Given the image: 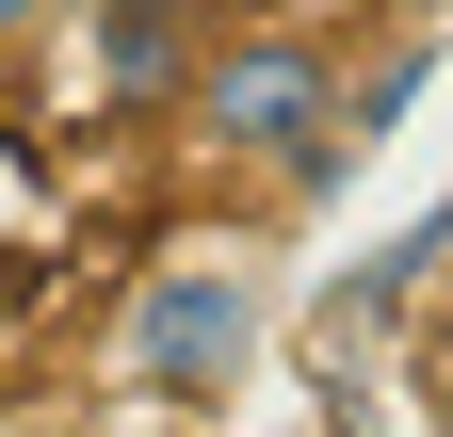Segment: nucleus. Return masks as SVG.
<instances>
[{
  "label": "nucleus",
  "mask_w": 453,
  "mask_h": 437,
  "mask_svg": "<svg viewBox=\"0 0 453 437\" xmlns=\"http://www.w3.org/2000/svg\"><path fill=\"white\" fill-rule=\"evenodd\" d=\"M179 114H195V146H226V162L324 179V162H340V65H324L308 33H211L195 81H179Z\"/></svg>",
  "instance_id": "f03ea898"
},
{
  "label": "nucleus",
  "mask_w": 453,
  "mask_h": 437,
  "mask_svg": "<svg viewBox=\"0 0 453 437\" xmlns=\"http://www.w3.org/2000/svg\"><path fill=\"white\" fill-rule=\"evenodd\" d=\"M259 341H275V276L243 243H211V259H162V276L130 292V324H113V389L130 405H226L259 372Z\"/></svg>",
  "instance_id": "f257e3e1"
},
{
  "label": "nucleus",
  "mask_w": 453,
  "mask_h": 437,
  "mask_svg": "<svg viewBox=\"0 0 453 437\" xmlns=\"http://www.w3.org/2000/svg\"><path fill=\"white\" fill-rule=\"evenodd\" d=\"M437 437H453V341H437Z\"/></svg>",
  "instance_id": "39448f33"
},
{
  "label": "nucleus",
  "mask_w": 453,
  "mask_h": 437,
  "mask_svg": "<svg viewBox=\"0 0 453 437\" xmlns=\"http://www.w3.org/2000/svg\"><path fill=\"white\" fill-rule=\"evenodd\" d=\"M49 17H65V0H0V49H33V33H49Z\"/></svg>",
  "instance_id": "20e7f679"
},
{
  "label": "nucleus",
  "mask_w": 453,
  "mask_h": 437,
  "mask_svg": "<svg viewBox=\"0 0 453 437\" xmlns=\"http://www.w3.org/2000/svg\"><path fill=\"white\" fill-rule=\"evenodd\" d=\"M113 437H226V421H195V405H130Z\"/></svg>",
  "instance_id": "7ed1b4c3"
},
{
  "label": "nucleus",
  "mask_w": 453,
  "mask_h": 437,
  "mask_svg": "<svg viewBox=\"0 0 453 437\" xmlns=\"http://www.w3.org/2000/svg\"><path fill=\"white\" fill-rule=\"evenodd\" d=\"M0 437H81V421H0Z\"/></svg>",
  "instance_id": "423d86ee"
}]
</instances>
